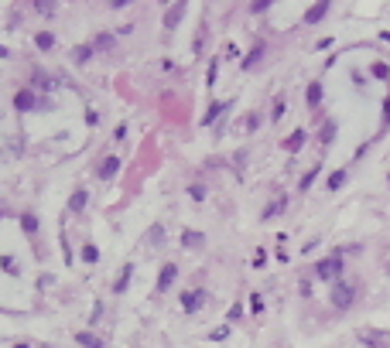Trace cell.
Returning a JSON list of instances; mask_svg holds the SVG:
<instances>
[{"instance_id": "1", "label": "cell", "mask_w": 390, "mask_h": 348, "mask_svg": "<svg viewBox=\"0 0 390 348\" xmlns=\"http://www.w3.org/2000/svg\"><path fill=\"white\" fill-rule=\"evenodd\" d=\"M353 300H356V287L346 283V280H335V287H332V304H335L339 311H346Z\"/></svg>"}, {"instance_id": "2", "label": "cell", "mask_w": 390, "mask_h": 348, "mask_svg": "<svg viewBox=\"0 0 390 348\" xmlns=\"http://www.w3.org/2000/svg\"><path fill=\"white\" fill-rule=\"evenodd\" d=\"M339 273H342V256H339V253H332L329 260H322V263L315 267V277L318 280H339Z\"/></svg>"}, {"instance_id": "3", "label": "cell", "mask_w": 390, "mask_h": 348, "mask_svg": "<svg viewBox=\"0 0 390 348\" xmlns=\"http://www.w3.org/2000/svg\"><path fill=\"white\" fill-rule=\"evenodd\" d=\"M356 338H360L366 348H390V335L377 331V328H360V331H356Z\"/></svg>"}, {"instance_id": "4", "label": "cell", "mask_w": 390, "mask_h": 348, "mask_svg": "<svg viewBox=\"0 0 390 348\" xmlns=\"http://www.w3.org/2000/svg\"><path fill=\"white\" fill-rule=\"evenodd\" d=\"M206 300H209L206 290H185V294H181V311H185V314H195Z\"/></svg>"}, {"instance_id": "5", "label": "cell", "mask_w": 390, "mask_h": 348, "mask_svg": "<svg viewBox=\"0 0 390 348\" xmlns=\"http://www.w3.org/2000/svg\"><path fill=\"white\" fill-rule=\"evenodd\" d=\"M41 103H38V96L31 92V89H21L17 96H14V109H21V113H31V109H38Z\"/></svg>"}, {"instance_id": "6", "label": "cell", "mask_w": 390, "mask_h": 348, "mask_svg": "<svg viewBox=\"0 0 390 348\" xmlns=\"http://www.w3.org/2000/svg\"><path fill=\"white\" fill-rule=\"evenodd\" d=\"M175 277H178V267L175 263H164L161 267V273H157V294H164V290H171V283H175Z\"/></svg>"}, {"instance_id": "7", "label": "cell", "mask_w": 390, "mask_h": 348, "mask_svg": "<svg viewBox=\"0 0 390 348\" xmlns=\"http://www.w3.org/2000/svg\"><path fill=\"white\" fill-rule=\"evenodd\" d=\"M185 10H188V3H185V0H178L175 7H168V10H164V27H168V31H175V27H178V21L185 17Z\"/></svg>"}, {"instance_id": "8", "label": "cell", "mask_w": 390, "mask_h": 348, "mask_svg": "<svg viewBox=\"0 0 390 348\" xmlns=\"http://www.w3.org/2000/svg\"><path fill=\"white\" fill-rule=\"evenodd\" d=\"M329 10H332V3H329V0H318L315 7H308V10H305V17H301V21H305V24H318Z\"/></svg>"}, {"instance_id": "9", "label": "cell", "mask_w": 390, "mask_h": 348, "mask_svg": "<svg viewBox=\"0 0 390 348\" xmlns=\"http://www.w3.org/2000/svg\"><path fill=\"white\" fill-rule=\"evenodd\" d=\"M181 246H185V249H199V246H206V236L195 232V229H185V232H181Z\"/></svg>"}, {"instance_id": "10", "label": "cell", "mask_w": 390, "mask_h": 348, "mask_svg": "<svg viewBox=\"0 0 390 348\" xmlns=\"http://www.w3.org/2000/svg\"><path fill=\"white\" fill-rule=\"evenodd\" d=\"M86 202H89V191H86V188H76V191H72V198H69V212H72V215H79V212L86 209Z\"/></svg>"}, {"instance_id": "11", "label": "cell", "mask_w": 390, "mask_h": 348, "mask_svg": "<svg viewBox=\"0 0 390 348\" xmlns=\"http://www.w3.org/2000/svg\"><path fill=\"white\" fill-rule=\"evenodd\" d=\"M305 140H308V134H305V130H295L291 137L284 140V150H288V154H298V150L305 147Z\"/></svg>"}, {"instance_id": "12", "label": "cell", "mask_w": 390, "mask_h": 348, "mask_svg": "<svg viewBox=\"0 0 390 348\" xmlns=\"http://www.w3.org/2000/svg\"><path fill=\"white\" fill-rule=\"evenodd\" d=\"M233 103H212L209 109H206V116H202V127H209V123H216V116H223L226 109H230Z\"/></svg>"}, {"instance_id": "13", "label": "cell", "mask_w": 390, "mask_h": 348, "mask_svg": "<svg viewBox=\"0 0 390 348\" xmlns=\"http://www.w3.org/2000/svg\"><path fill=\"white\" fill-rule=\"evenodd\" d=\"M117 171H120V157H106V161L99 164V178H103V181H110Z\"/></svg>"}, {"instance_id": "14", "label": "cell", "mask_w": 390, "mask_h": 348, "mask_svg": "<svg viewBox=\"0 0 390 348\" xmlns=\"http://www.w3.org/2000/svg\"><path fill=\"white\" fill-rule=\"evenodd\" d=\"M260 58H264V41H257V45H253V52H250V55H246V58L240 62V65H243V69L250 72L253 65H257V62H260Z\"/></svg>"}, {"instance_id": "15", "label": "cell", "mask_w": 390, "mask_h": 348, "mask_svg": "<svg viewBox=\"0 0 390 348\" xmlns=\"http://www.w3.org/2000/svg\"><path fill=\"white\" fill-rule=\"evenodd\" d=\"M305 103H308V109H318V103H322V82H312V85H308Z\"/></svg>"}, {"instance_id": "16", "label": "cell", "mask_w": 390, "mask_h": 348, "mask_svg": "<svg viewBox=\"0 0 390 348\" xmlns=\"http://www.w3.org/2000/svg\"><path fill=\"white\" fill-rule=\"evenodd\" d=\"M130 273H134V263H127V267L120 270V277H117V283H113V290H117V294H123V290L130 287Z\"/></svg>"}, {"instance_id": "17", "label": "cell", "mask_w": 390, "mask_h": 348, "mask_svg": "<svg viewBox=\"0 0 390 348\" xmlns=\"http://www.w3.org/2000/svg\"><path fill=\"white\" fill-rule=\"evenodd\" d=\"M144 242H148V246H161V242H164V225H161V222L148 229V236H144Z\"/></svg>"}, {"instance_id": "18", "label": "cell", "mask_w": 390, "mask_h": 348, "mask_svg": "<svg viewBox=\"0 0 390 348\" xmlns=\"http://www.w3.org/2000/svg\"><path fill=\"white\" fill-rule=\"evenodd\" d=\"M76 342L82 348H103V338H96V335H89V331H76Z\"/></svg>"}, {"instance_id": "19", "label": "cell", "mask_w": 390, "mask_h": 348, "mask_svg": "<svg viewBox=\"0 0 390 348\" xmlns=\"http://www.w3.org/2000/svg\"><path fill=\"white\" fill-rule=\"evenodd\" d=\"M92 52H113V34H96L92 38Z\"/></svg>"}, {"instance_id": "20", "label": "cell", "mask_w": 390, "mask_h": 348, "mask_svg": "<svg viewBox=\"0 0 390 348\" xmlns=\"http://www.w3.org/2000/svg\"><path fill=\"white\" fill-rule=\"evenodd\" d=\"M346 178H349L346 171H332V174H329V181H325V188H329V191H339V188L346 185Z\"/></svg>"}, {"instance_id": "21", "label": "cell", "mask_w": 390, "mask_h": 348, "mask_svg": "<svg viewBox=\"0 0 390 348\" xmlns=\"http://www.w3.org/2000/svg\"><path fill=\"white\" fill-rule=\"evenodd\" d=\"M21 229H24L28 236H34V232L41 229V222H38V218H34L31 212H24V215H21Z\"/></svg>"}, {"instance_id": "22", "label": "cell", "mask_w": 390, "mask_h": 348, "mask_svg": "<svg viewBox=\"0 0 390 348\" xmlns=\"http://www.w3.org/2000/svg\"><path fill=\"white\" fill-rule=\"evenodd\" d=\"M34 45H38L41 52H48V48L55 45V34H52V31H38V34H34Z\"/></svg>"}, {"instance_id": "23", "label": "cell", "mask_w": 390, "mask_h": 348, "mask_svg": "<svg viewBox=\"0 0 390 348\" xmlns=\"http://www.w3.org/2000/svg\"><path fill=\"white\" fill-rule=\"evenodd\" d=\"M89 55H96V52H92V45H79L76 52H72V62H76V65H82V62H89Z\"/></svg>"}, {"instance_id": "24", "label": "cell", "mask_w": 390, "mask_h": 348, "mask_svg": "<svg viewBox=\"0 0 390 348\" xmlns=\"http://www.w3.org/2000/svg\"><path fill=\"white\" fill-rule=\"evenodd\" d=\"M318 171H322V164H312V171H308V174L301 178V185H298V191H308V188H312V185H315V178H318Z\"/></svg>"}, {"instance_id": "25", "label": "cell", "mask_w": 390, "mask_h": 348, "mask_svg": "<svg viewBox=\"0 0 390 348\" xmlns=\"http://www.w3.org/2000/svg\"><path fill=\"white\" fill-rule=\"evenodd\" d=\"M370 72H373V79H390V65L387 62H373Z\"/></svg>"}, {"instance_id": "26", "label": "cell", "mask_w": 390, "mask_h": 348, "mask_svg": "<svg viewBox=\"0 0 390 348\" xmlns=\"http://www.w3.org/2000/svg\"><path fill=\"white\" fill-rule=\"evenodd\" d=\"M284 205H288L284 198H281V202H274V205H267V209H264V222H270V218H274L277 212H284Z\"/></svg>"}, {"instance_id": "27", "label": "cell", "mask_w": 390, "mask_h": 348, "mask_svg": "<svg viewBox=\"0 0 390 348\" xmlns=\"http://www.w3.org/2000/svg\"><path fill=\"white\" fill-rule=\"evenodd\" d=\"M332 137H335V123L329 120V123L322 127V134H318V140H322V143H332Z\"/></svg>"}, {"instance_id": "28", "label": "cell", "mask_w": 390, "mask_h": 348, "mask_svg": "<svg viewBox=\"0 0 390 348\" xmlns=\"http://www.w3.org/2000/svg\"><path fill=\"white\" fill-rule=\"evenodd\" d=\"M82 260H86V263H96V260H99V249H96L92 242H89V246H82Z\"/></svg>"}, {"instance_id": "29", "label": "cell", "mask_w": 390, "mask_h": 348, "mask_svg": "<svg viewBox=\"0 0 390 348\" xmlns=\"http://www.w3.org/2000/svg\"><path fill=\"white\" fill-rule=\"evenodd\" d=\"M0 267H3V273H10V277L21 270V267H17V260H10V256H0Z\"/></svg>"}, {"instance_id": "30", "label": "cell", "mask_w": 390, "mask_h": 348, "mask_svg": "<svg viewBox=\"0 0 390 348\" xmlns=\"http://www.w3.org/2000/svg\"><path fill=\"white\" fill-rule=\"evenodd\" d=\"M216 72H219V58L209 62V72H206V85H216Z\"/></svg>"}, {"instance_id": "31", "label": "cell", "mask_w": 390, "mask_h": 348, "mask_svg": "<svg viewBox=\"0 0 390 348\" xmlns=\"http://www.w3.org/2000/svg\"><path fill=\"white\" fill-rule=\"evenodd\" d=\"M250 311H253V314H260V311H264V297H260V294H253V297H250Z\"/></svg>"}, {"instance_id": "32", "label": "cell", "mask_w": 390, "mask_h": 348, "mask_svg": "<svg viewBox=\"0 0 390 348\" xmlns=\"http://www.w3.org/2000/svg\"><path fill=\"white\" fill-rule=\"evenodd\" d=\"M380 127H384V130L390 127V96L384 99V116H380Z\"/></svg>"}, {"instance_id": "33", "label": "cell", "mask_w": 390, "mask_h": 348, "mask_svg": "<svg viewBox=\"0 0 390 348\" xmlns=\"http://www.w3.org/2000/svg\"><path fill=\"white\" fill-rule=\"evenodd\" d=\"M284 109H288V103H284V99H277V103H274V113H270V116H274V120H281V116H284Z\"/></svg>"}, {"instance_id": "34", "label": "cell", "mask_w": 390, "mask_h": 348, "mask_svg": "<svg viewBox=\"0 0 390 348\" xmlns=\"http://www.w3.org/2000/svg\"><path fill=\"white\" fill-rule=\"evenodd\" d=\"M188 195H192L195 202H202V198H206V188H202V185H192V188H188Z\"/></svg>"}, {"instance_id": "35", "label": "cell", "mask_w": 390, "mask_h": 348, "mask_svg": "<svg viewBox=\"0 0 390 348\" xmlns=\"http://www.w3.org/2000/svg\"><path fill=\"white\" fill-rule=\"evenodd\" d=\"M34 10H38V14H45V17H48V14H55V3H34Z\"/></svg>"}, {"instance_id": "36", "label": "cell", "mask_w": 390, "mask_h": 348, "mask_svg": "<svg viewBox=\"0 0 390 348\" xmlns=\"http://www.w3.org/2000/svg\"><path fill=\"white\" fill-rule=\"evenodd\" d=\"M34 85H38V89H41V92H48V89H52V82H48V79H45V75H34Z\"/></svg>"}, {"instance_id": "37", "label": "cell", "mask_w": 390, "mask_h": 348, "mask_svg": "<svg viewBox=\"0 0 390 348\" xmlns=\"http://www.w3.org/2000/svg\"><path fill=\"white\" fill-rule=\"evenodd\" d=\"M267 7H270V0H257V3H253V7H250V10H253V14H264V10H267Z\"/></svg>"}, {"instance_id": "38", "label": "cell", "mask_w": 390, "mask_h": 348, "mask_svg": "<svg viewBox=\"0 0 390 348\" xmlns=\"http://www.w3.org/2000/svg\"><path fill=\"white\" fill-rule=\"evenodd\" d=\"M226 335H230V328H219V331H212V335H209V338H212V342H223V338H226Z\"/></svg>"}, {"instance_id": "39", "label": "cell", "mask_w": 390, "mask_h": 348, "mask_svg": "<svg viewBox=\"0 0 390 348\" xmlns=\"http://www.w3.org/2000/svg\"><path fill=\"white\" fill-rule=\"evenodd\" d=\"M86 123H89V127H96V123H99V113H92V109H89V113H86Z\"/></svg>"}, {"instance_id": "40", "label": "cell", "mask_w": 390, "mask_h": 348, "mask_svg": "<svg viewBox=\"0 0 390 348\" xmlns=\"http://www.w3.org/2000/svg\"><path fill=\"white\" fill-rule=\"evenodd\" d=\"M7 55H10V52H7V48H3V45H0V58H7Z\"/></svg>"}, {"instance_id": "41", "label": "cell", "mask_w": 390, "mask_h": 348, "mask_svg": "<svg viewBox=\"0 0 390 348\" xmlns=\"http://www.w3.org/2000/svg\"><path fill=\"white\" fill-rule=\"evenodd\" d=\"M14 348H28V345H24V342H17V345H14Z\"/></svg>"}]
</instances>
